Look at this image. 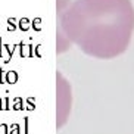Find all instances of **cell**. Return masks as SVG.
Segmentation results:
<instances>
[{
  "mask_svg": "<svg viewBox=\"0 0 134 134\" xmlns=\"http://www.w3.org/2000/svg\"><path fill=\"white\" fill-rule=\"evenodd\" d=\"M28 24H30V21H28L27 18H22V19L19 21V28L22 30V31H27V30H28Z\"/></svg>",
  "mask_w": 134,
  "mask_h": 134,
  "instance_id": "9",
  "label": "cell"
},
{
  "mask_svg": "<svg viewBox=\"0 0 134 134\" xmlns=\"http://www.w3.org/2000/svg\"><path fill=\"white\" fill-rule=\"evenodd\" d=\"M0 105H2V97H0Z\"/></svg>",
  "mask_w": 134,
  "mask_h": 134,
  "instance_id": "15",
  "label": "cell"
},
{
  "mask_svg": "<svg viewBox=\"0 0 134 134\" xmlns=\"http://www.w3.org/2000/svg\"><path fill=\"white\" fill-rule=\"evenodd\" d=\"M28 121H30V118L25 116V118H24V128H25L24 134H30V133H28Z\"/></svg>",
  "mask_w": 134,
  "mask_h": 134,
  "instance_id": "13",
  "label": "cell"
},
{
  "mask_svg": "<svg viewBox=\"0 0 134 134\" xmlns=\"http://www.w3.org/2000/svg\"><path fill=\"white\" fill-rule=\"evenodd\" d=\"M40 22H41L40 18H37V19L32 22V27H34V30H37V31H40Z\"/></svg>",
  "mask_w": 134,
  "mask_h": 134,
  "instance_id": "12",
  "label": "cell"
},
{
  "mask_svg": "<svg viewBox=\"0 0 134 134\" xmlns=\"http://www.w3.org/2000/svg\"><path fill=\"white\" fill-rule=\"evenodd\" d=\"M6 83V72L0 68V84H4Z\"/></svg>",
  "mask_w": 134,
  "mask_h": 134,
  "instance_id": "11",
  "label": "cell"
},
{
  "mask_svg": "<svg viewBox=\"0 0 134 134\" xmlns=\"http://www.w3.org/2000/svg\"><path fill=\"white\" fill-rule=\"evenodd\" d=\"M72 108L71 84L62 72H56V128H62L69 119Z\"/></svg>",
  "mask_w": 134,
  "mask_h": 134,
  "instance_id": "2",
  "label": "cell"
},
{
  "mask_svg": "<svg viewBox=\"0 0 134 134\" xmlns=\"http://www.w3.org/2000/svg\"><path fill=\"white\" fill-rule=\"evenodd\" d=\"M60 31L69 41L99 59L122 55L134 31L131 0H77L60 15Z\"/></svg>",
  "mask_w": 134,
  "mask_h": 134,
  "instance_id": "1",
  "label": "cell"
},
{
  "mask_svg": "<svg viewBox=\"0 0 134 134\" xmlns=\"http://www.w3.org/2000/svg\"><path fill=\"white\" fill-rule=\"evenodd\" d=\"M16 81H18V72L16 71L6 72V83L8 84H15Z\"/></svg>",
  "mask_w": 134,
  "mask_h": 134,
  "instance_id": "3",
  "label": "cell"
},
{
  "mask_svg": "<svg viewBox=\"0 0 134 134\" xmlns=\"http://www.w3.org/2000/svg\"><path fill=\"white\" fill-rule=\"evenodd\" d=\"M27 109L28 110H34L36 109V99L34 97H28L27 99Z\"/></svg>",
  "mask_w": 134,
  "mask_h": 134,
  "instance_id": "7",
  "label": "cell"
},
{
  "mask_svg": "<svg viewBox=\"0 0 134 134\" xmlns=\"http://www.w3.org/2000/svg\"><path fill=\"white\" fill-rule=\"evenodd\" d=\"M0 134H9V125L8 124H0Z\"/></svg>",
  "mask_w": 134,
  "mask_h": 134,
  "instance_id": "10",
  "label": "cell"
},
{
  "mask_svg": "<svg viewBox=\"0 0 134 134\" xmlns=\"http://www.w3.org/2000/svg\"><path fill=\"white\" fill-rule=\"evenodd\" d=\"M12 109L13 110H24V99L16 97L15 102H13V105H12Z\"/></svg>",
  "mask_w": 134,
  "mask_h": 134,
  "instance_id": "4",
  "label": "cell"
},
{
  "mask_svg": "<svg viewBox=\"0 0 134 134\" xmlns=\"http://www.w3.org/2000/svg\"><path fill=\"white\" fill-rule=\"evenodd\" d=\"M40 49H41V46H37V47H36V50H37V52H36V55L38 56V58L41 56V53H40Z\"/></svg>",
  "mask_w": 134,
  "mask_h": 134,
  "instance_id": "14",
  "label": "cell"
},
{
  "mask_svg": "<svg viewBox=\"0 0 134 134\" xmlns=\"http://www.w3.org/2000/svg\"><path fill=\"white\" fill-rule=\"evenodd\" d=\"M9 134H21L19 124H12V125H9Z\"/></svg>",
  "mask_w": 134,
  "mask_h": 134,
  "instance_id": "8",
  "label": "cell"
},
{
  "mask_svg": "<svg viewBox=\"0 0 134 134\" xmlns=\"http://www.w3.org/2000/svg\"><path fill=\"white\" fill-rule=\"evenodd\" d=\"M31 46H24V44H21V56L24 58V56H32V53L30 50H31Z\"/></svg>",
  "mask_w": 134,
  "mask_h": 134,
  "instance_id": "5",
  "label": "cell"
},
{
  "mask_svg": "<svg viewBox=\"0 0 134 134\" xmlns=\"http://www.w3.org/2000/svg\"><path fill=\"white\" fill-rule=\"evenodd\" d=\"M9 97H2V105H0V110H9Z\"/></svg>",
  "mask_w": 134,
  "mask_h": 134,
  "instance_id": "6",
  "label": "cell"
}]
</instances>
